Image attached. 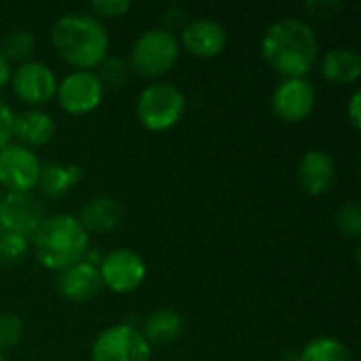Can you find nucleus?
Wrapping results in <instances>:
<instances>
[{
  "label": "nucleus",
  "mask_w": 361,
  "mask_h": 361,
  "mask_svg": "<svg viewBox=\"0 0 361 361\" xmlns=\"http://www.w3.org/2000/svg\"><path fill=\"white\" fill-rule=\"evenodd\" d=\"M13 121H15L13 110L6 106V102L0 99V150L8 146L13 140Z\"/></svg>",
  "instance_id": "30"
},
{
  "label": "nucleus",
  "mask_w": 361,
  "mask_h": 361,
  "mask_svg": "<svg viewBox=\"0 0 361 361\" xmlns=\"http://www.w3.org/2000/svg\"><path fill=\"white\" fill-rule=\"evenodd\" d=\"M0 361H6L4 360V355H2V351H0Z\"/></svg>",
  "instance_id": "33"
},
{
  "label": "nucleus",
  "mask_w": 361,
  "mask_h": 361,
  "mask_svg": "<svg viewBox=\"0 0 361 361\" xmlns=\"http://www.w3.org/2000/svg\"><path fill=\"white\" fill-rule=\"evenodd\" d=\"M11 80V63L4 59V55L0 53V89Z\"/></svg>",
  "instance_id": "32"
},
{
  "label": "nucleus",
  "mask_w": 361,
  "mask_h": 361,
  "mask_svg": "<svg viewBox=\"0 0 361 361\" xmlns=\"http://www.w3.org/2000/svg\"><path fill=\"white\" fill-rule=\"evenodd\" d=\"M80 169L76 165H61V163H49L40 169L38 186L40 190L51 199L66 197L78 182H80Z\"/></svg>",
  "instance_id": "20"
},
{
  "label": "nucleus",
  "mask_w": 361,
  "mask_h": 361,
  "mask_svg": "<svg viewBox=\"0 0 361 361\" xmlns=\"http://www.w3.org/2000/svg\"><path fill=\"white\" fill-rule=\"evenodd\" d=\"M296 361H353V355L345 343L330 336H319L305 345Z\"/></svg>",
  "instance_id": "21"
},
{
  "label": "nucleus",
  "mask_w": 361,
  "mask_h": 361,
  "mask_svg": "<svg viewBox=\"0 0 361 361\" xmlns=\"http://www.w3.org/2000/svg\"><path fill=\"white\" fill-rule=\"evenodd\" d=\"M180 57V42L176 36L163 32L161 27H150L142 32L129 51V70L146 76L161 78L165 76Z\"/></svg>",
  "instance_id": "4"
},
{
  "label": "nucleus",
  "mask_w": 361,
  "mask_h": 361,
  "mask_svg": "<svg viewBox=\"0 0 361 361\" xmlns=\"http://www.w3.org/2000/svg\"><path fill=\"white\" fill-rule=\"evenodd\" d=\"M152 347L144 334L129 324L106 328L91 347V361H150Z\"/></svg>",
  "instance_id": "6"
},
{
  "label": "nucleus",
  "mask_w": 361,
  "mask_h": 361,
  "mask_svg": "<svg viewBox=\"0 0 361 361\" xmlns=\"http://www.w3.org/2000/svg\"><path fill=\"white\" fill-rule=\"evenodd\" d=\"M182 44L184 49L201 59H212L218 57L228 42L226 30L209 19V17H201V19H192L184 30H182Z\"/></svg>",
  "instance_id": "13"
},
{
  "label": "nucleus",
  "mask_w": 361,
  "mask_h": 361,
  "mask_svg": "<svg viewBox=\"0 0 361 361\" xmlns=\"http://www.w3.org/2000/svg\"><path fill=\"white\" fill-rule=\"evenodd\" d=\"M61 110L74 116H82L93 112L104 99V87L99 85L95 72L91 70H74L61 82H57L55 93Z\"/></svg>",
  "instance_id": "9"
},
{
  "label": "nucleus",
  "mask_w": 361,
  "mask_h": 361,
  "mask_svg": "<svg viewBox=\"0 0 361 361\" xmlns=\"http://www.w3.org/2000/svg\"><path fill=\"white\" fill-rule=\"evenodd\" d=\"M23 336V322L19 315L4 313L0 315V349L15 347Z\"/></svg>",
  "instance_id": "26"
},
{
  "label": "nucleus",
  "mask_w": 361,
  "mask_h": 361,
  "mask_svg": "<svg viewBox=\"0 0 361 361\" xmlns=\"http://www.w3.org/2000/svg\"><path fill=\"white\" fill-rule=\"evenodd\" d=\"M305 8L319 17V19H332L336 13L343 11V2H336V0H313V2H307Z\"/></svg>",
  "instance_id": "29"
},
{
  "label": "nucleus",
  "mask_w": 361,
  "mask_h": 361,
  "mask_svg": "<svg viewBox=\"0 0 361 361\" xmlns=\"http://www.w3.org/2000/svg\"><path fill=\"white\" fill-rule=\"evenodd\" d=\"M131 11L129 0H95L91 2V13L97 19H116Z\"/></svg>",
  "instance_id": "27"
},
{
  "label": "nucleus",
  "mask_w": 361,
  "mask_h": 361,
  "mask_svg": "<svg viewBox=\"0 0 361 361\" xmlns=\"http://www.w3.org/2000/svg\"><path fill=\"white\" fill-rule=\"evenodd\" d=\"M188 23H190L188 13H186L182 6H171V8H167L165 15H163V27H161V30L167 32V34H171V36H176V32L182 34V30H184Z\"/></svg>",
  "instance_id": "28"
},
{
  "label": "nucleus",
  "mask_w": 361,
  "mask_h": 361,
  "mask_svg": "<svg viewBox=\"0 0 361 361\" xmlns=\"http://www.w3.org/2000/svg\"><path fill=\"white\" fill-rule=\"evenodd\" d=\"M322 76L334 85H355L361 76V55L357 49L336 47L322 59Z\"/></svg>",
  "instance_id": "18"
},
{
  "label": "nucleus",
  "mask_w": 361,
  "mask_h": 361,
  "mask_svg": "<svg viewBox=\"0 0 361 361\" xmlns=\"http://www.w3.org/2000/svg\"><path fill=\"white\" fill-rule=\"evenodd\" d=\"M51 42L57 55L76 70L97 68L108 57V32L91 13H63L51 27Z\"/></svg>",
  "instance_id": "2"
},
{
  "label": "nucleus",
  "mask_w": 361,
  "mask_h": 361,
  "mask_svg": "<svg viewBox=\"0 0 361 361\" xmlns=\"http://www.w3.org/2000/svg\"><path fill=\"white\" fill-rule=\"evenodd\" d=\"M36 258L51 271H63L80 260L89 252V235L80 226L78 218L57 214L44 218L38 231L32 235Z\"/></svg>",
  "instance_id": "3"
},
{
  "label": "nucleus",
  "mask_w": 361,
  "mask_h": 361,
  "mask_svg": "<svg viewBox=\"0 0 361 361\" xmlns=\"http://www.w3.org/2000/svg\"><path fill=\"white\" fill-rule=\"evenodd\" d=\"M186 110L184 93L171 82L148 85L135 102V116L148 131H167L180 123Z\"/></svg>",
  "instance_id": "5"
},
{
  "label": "nucleus",
  "mask_w": 361,
  "mask_h": 361,
  "mask_svg": "<svg viewBox=\"0 0 361 361\" xmlns=\"http://www.w3.org/2000/svg\"><path fill=\"white\" fill-rule=\"evenodd\" d=\"M315 110V89L307 78H283L271 95V112L283 123H300Z\"/></svg>",
  "instance_id": "12"
},
{
  "label": "nucleus",
  "mask_w": 361,
  "mask_h": 361,
  "mask_svg": "<svg viewBox=\"0 0 361 361\" xmlns=\"http://www.w3.org/2000/svg\"><path fill=\"white\" fill-rule=\"evenodd\" d=\"M57 288L63 298H68L72 302H87V300L95 298L104 286H102L97 264L80 260V262L59 271Z\"/></svg>",
  "instance_id": "14"
},
{
  "label": "nucleus",
  "mask_w": 361,
  "mask_h": 361,
  "mask_svg": "<svg viewBox=\"0 0 361 361\" xmlns=\"http://www.w3.org/2000/svg\"><path fill=\"white\" fill-rule=\"evenodd\" d=\"M150 347H165L176 343L184 332L182 315L173 309H157L152 311L146 322L144 330H140Z\"/></svg>",
  "instance_id": "19"
},
{
  "label": "nucleus",
  "mask_w": 361,
  "mask_h": 361,
  "mask_svg": "<svg viewBox=\"0 0 361 361\" xmlns=\"http://www.w3.org/2000/svg\"><path fill=\"white\" fill-rule=\"evenodd\" d=\"M102 286L114 294H131L146 279V262L133 250H114L102 258L99 267Z\"/></svg>",
  "instance_id": "7"
},
{
  "label": "nucleus",
  "mask_w": 361,
  "mask_h": 361,
  "mask_svg": "<svg viewBox=\"0 0 361 361\" xmlns=\"http://www.w3.org/2000/svg\"><path fill=\"white\" fill-rule=\"evenodd\" d=\"M267 63L283 78H305L317 61L319 42L315 30L296 17L273 21L260 42Z\"/></svg>",
  "instance_id": "1"
},
{
  "label": "nucleus",
  "mask_w": 361,
  "mask_h": 361,
  "mask_svg": "<svg viewBox=\"0 0 361 361\" xmlns=\"http://www.w3.org/2000/svg\"><path fill=\"white\" fill-rule=\"evenodd\" d=\"M336 180L334 159L326 150H309L298 165V182L305 192L319 197L332 188Z\"/></svg>",
  "instance_id": "15"
},
{
  "label": "nucleus",
  "mask_w": 361,
  "mask_h": 361,
  "mask_svg": "<svg viewBox=\"0 0 361 361\" xmlns=\"http://www.w3.org/2000/svg\"><path fill=\"white\" fill-rule=\"evenodd\" d=\"M40 159L25 146L8 144L0 150V186L8 192H32L40 178Z\"/></svg>",
  "instance_id": "8"
},
{
  "label": "nucleus",
  "mask_w": 361,
  "mask_h": 361,
  "mask_svg": "<svg viewBox=\"0 0 361 361\" xmlns=\"http://www.w3.org/2000/svg\"><path fill=\"white\" fill-rule=\"evenodd\" d=\"M34 51H36V36L30 30H13L0 42V53L8 63L11 61L25 63L34 55Z\"/></svg>",
  "instance_id": "22"
},
{
  "label": "nucleus",
  "mask_w": 361,
  "mask_h": 361,
  "mask_svg": "<svg viewBox=\"0 0 361 361\" xmlns=\"http://www.w3.org/2000/svg\"><path fill=\"white\" fill-rule=\"evenodd\" d=\"M44 220V207L32 192H6L0 199V233L32 237Z\"/></svg>",
  "instance_id": "10"
},
{
  "label": "nucleus",
  "mask_w": 361,
  "mask_h": 361,
  "mask_svg": "<svg viewBox=\"0 0 361 361\" xmlns=\"http://www.w3.org/2000/svg\"><path fill=\"white\" fill-rule=\"evenodd\" d=\"M123 218V207L114 197L108 195H99L93 197L91 201H87V205L82 207L78 222L80 226L87 231V235H104L110 233L118 226Z\"/></svg>",
  "instance_id": "17"
},
{
  "label": "nucleus",
  "mask_w": 361,
  "mask_h": 361,
  "mask_svg": "<svg viewBox=\"0 0 361 361\" xmlns=\"http://www.w3.org/2000/svg\"><path fill=\"white\" fill-rule=\"evenodd\" d=\"M11 82L15 95L32 108L49 104L57 93V78L53 70L40 61L19 63V68L11 74Z\"/></svg>",
  "instance_id": "11"
},
{
  "label": "nucleus",
  "mask_w": 361,
  "mask_h": 361,
  "mask_svg": "<svg viewBox=\"0 0 361 361\" xmlns=\"http://www.w3.org/2000/svg\"><path fill=\"white\" fill-rule=\"evenodd\" d=\"M129 66L121 59V57H106L99 66H97V80L99 85L106 89H123L129 82Z\"/></svg>",
  "instance_id": "23"
},
{
  "label": "nucleus",
  "mask_w": 361,
  "mask_h": 361,
  "mask_svg": "<svg viewBox=\"0 0 361 361\" xmlns=\"http://www.w3.org/2000/svg\"><path fill=\"white\" fill-rule=\"evenodd\" d=\"M55 135V121L49 112L40 108L23 110L21 114H15L13 121V137L19 142V146H44Z\"/></svg>",
  "instance_id": "16"
},
{
  "label": "nucleus",
  "mask_w": 361,
  "mask_h": 361,
  "mask_svg": "<svg viewBox=\"0 0 361 361\" xmlns=\"http://www.w3.org/2000/svg\"><path fill=\"white\" fill-rule=\"evenodd\" d=\"M347 116L351 121V125L355 129L361 127V91H355L349 99V106H347Z\"/></svg>",
  "instance_id": "31"
},
{
  "label": "nucleus",
  "mask_w": 361,
  "mask_h": 361,
  "mask_svg": "<svg viewBox=\"0 0 361 361\" xmlns=\"http://www.w3.org/2000/svg\"><path fill=\"white\" fill-rule=\"evenodd\" d=\"M336 226H338V231H341L345 237L357 241L361 237L360 205H357V203H347V205H343V207L338 209V214H336Z\"/></svg>",
  "instance_id": "24"
},
{
  "label": "nucleus",
  "mask_w": 361,
  "mask_h": 361,
  "mask_svg": "<svg viewBox=\"0 0 361 361\" xmlns=\"http://www.w3.org/2000/svg\"><path fill=\"white\" fill-rule=\"evenodd\" d=\"M27 252V239L0 233V264H15L21 258H25Z\"/></svg>",
  "instance_id": "25"
}]
</instances>
